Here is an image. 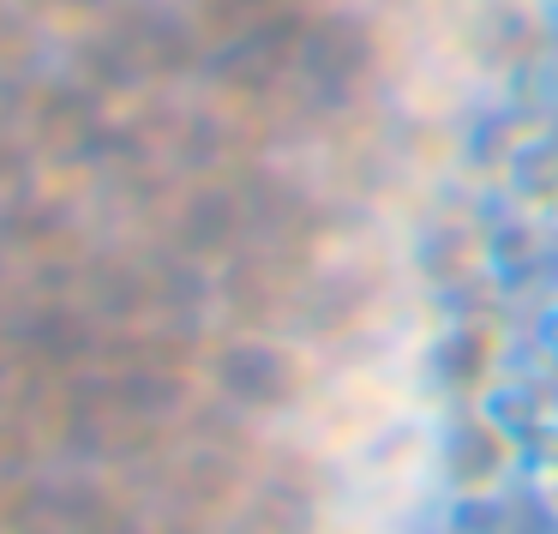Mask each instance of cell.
<instances>
[{
  "instance_id": "1",
  "label": "cell",
  "mask_w": 558,
  "mask_h": 534,
  "mask_svg": "<svg viewBox=\"0 0 558 534\" xmlns=\"http://www.w3.org/2000/svg\"><path fill=\"white\" fill-rule=\"evenodd\" d=\"M522 462H529V486L546 510L558 517V409L534 426V438L522 445Z\"/></svg>"
},
{
  "instance_id": "2",
  "label": "cell",
  "mask_w": 558,
  "mask_h": 534,
  "mask_svg": "<svg viewBox=\"0 0 558 534\" xmlns=\"http://www.w3.org/2000/svg\"><path fill=\"white\" fill-rule=\"evenodd\" d=\"M529 354H534V366H541L546 378H558V294H553V306H541V313H534Z\"/></svg>"
}]
</instances>
